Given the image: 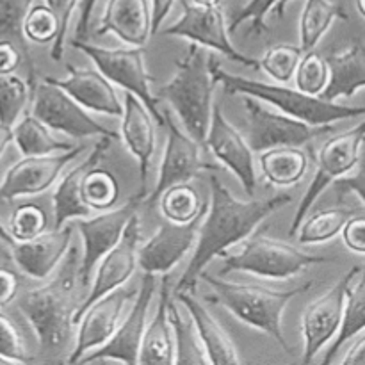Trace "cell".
<instances>
[{
	"label": "cell",
	"instance_id": "cell-51",
	"mask_svg": "<svg viewBox=\"0 0 365 365\" xmlns=\"http://www.w3.org/2000/svg\"><path fill=\"white\" fill-rule=\"evenodd\" d=\"M95 6H96V0H81V16H78L77 31H75V38L77 39L88 38L89 21H91Z\"/></svg>",
	"mask_w": 365,
	"mask_h": 365
},
{
	"label": "cell",
	"instance_id": "cell-33",
	"mask_svg": "<svg viewBox=\"0 0 365 365\" xmlns=\"http://www.w3.org/2000/svg\"><path fill=\"white\" fill-rule=\"evenodd\" d=\"M170 321L175 339V364H210L191 316L189 321L185 319L180 305L173 298L170 299Z\"/></svg>",
	"mask_w": 365,
	"mask_h": 365
},
{
	"label": "cell",
	"instance_id": "cell-27",
	"mask_svg": "<svg viewBox=\"0 0 365 365\" xmlns=\"http://www.w3.org/2000/svg\"><path fill=\"white\" fill-rule=\"evenodd\" d=\"M170 277L160 278L159 302L143 335L139 364H175V339L170 321Z\"/></svg>",
	"mask_w": 365,
	"mask_h": 365
},
{
	"label": "cell",
	"instance_id": "cell-53",
	"mask_svg": "<svg viewBox=\"0 0 365 365\" xmlns=\"http://www.w3.org/2000/svg\"><path fill=\"white\" fill-rule=\"evenodd\" d=\"M13 141H14L13 127L0 123V155H2L4 150H6Z\"/></svg>",
	"mask_w": 365,
	"mask_h": 365
},
{
	"label": "cell",
	"instance_id": "cell-1",
	"mask_svg": "<svg viewBox=\"0 0 365 365\" xmlns=\"http://www.w3.org/2000/svg\"><path fill=\"white\" fill-rule=\"evenodd\" d=\"M291 202L292 196L287 192L269 196V198L242 202L232 195L230 189L216 175H210L209 209L203 216L192 259L185 267L180 280L177 282L175 294L182 291L195 292L200 277L210 260L223 257L228 248L246 241V237L264 220L273 216L277 210L284 209Z\"/></svg>",
	"mask_w": 365,
	"mask_h": 365
},
{
	"label": "cell",
	"instance_id": "cell-23",
	"mask_svg": "<svg viewBox=\"0 0 365 365\" xmlns=\"http://www.w3.org/2000/svg\"><path fill=\"white\" fill-rule=\"evenodd\" d=\"M45 81L64 89L84 109L114 118H121L123 114V102L118 96L113 82L100 70H86L68 64L66 77L56 78L48 75Z\"/></svg>",
	"mask_w": 365,
	"mask_h": 365
},
{
	"label": "cell",
	"instance_id": "cell-41",
	"mask_svg": "<svg viewBox=\"0 0 365 365\" xmlns=\"http://www.w3.org/2000/svg\"><path fill=\"white\" fill-rule=\"evenodd\" d=\"M9 232L14 242L31 241L46 232V214L34 203L16 207L9 217Z\"/></svg>",
	"mask_w": 365,
	"mask_h": 365
},
{
	"label": "cell",
	"instance_id": "cell-30",
	"mask_svg": "<svg viewBox=\"0 0 365 365\" xmlns=\"http://www.w3.org/2000/svg\"><path fill=\"white\" fill-rule=\"evenodd\" d=\"M52 128L46 127L34 114H24L13 127L14 145L24 157L52 155L75 148L70 141H63L50 134Z\"/></svg>",
	"mask_w": 365,
	"mask_h": 365
},
{
	"label": "cell",
	"instance_id": "cell-52",
	"mask_svg": "<svg viewBox=\"0 0 365 365\" xmlns=\"http://www.w3.org/2000/svg\"><path fill=\"white\" fill-rule=\"evenodd\" d=\"M341 362L344 365H365V334L349 348V351H346Z\"/></svg>",
	"mask_w": 365,
	"mask_h": 365
},
{
	"label": "cell",
	"instance_id": "cell-9",
	"mask_svg": "<svg viewBox=\"0 0 365 365\" xmlns=\"http://www.w3.org/2000/svg\"><path fill=\"white\" fill-rule=\"evenodd\" d=\"M364 139L365 120L362 123L349 128V130L341 132V134L335 135V138H330L323 146H321L319 153H317L316 175H314L307 192L303 195L302 202H299L298 205V210H296L294 217H292L291 228H289V235H291V237H294L299 225L303 223V220L307 217L309 210L312 209L314 203L317 202V198L323 195L324 189H327L331 182L346 177V175L359 164L360 146H362Z\"/></svg>",
	"mask_w": 365,
	"mask_h": 365
},
{
	"label": "cell",
	"instance_id": "cell-13",
	"mask_svg": "<svg viewBox=\"0 0 365 365\" xmlns=\"http://www.w3.org/2000/svg\"><path fill=\"white\" fill-rule=\"evenodd\" d=\"M141 223H139V216L135 214L130 220V223H128L127 230H125L120 242L113 250H109L103 255V259L98 262V266H96L91 280V287L86 292L84 299H82V303L77 307V310L73 314V327H77L86 310L96 299L116 291V289L123 287V284H127L130 280L132 274L139 267L138 252L139 246H141Z\"/></svg>",
	"mask_w": 365,
	"mask_h": 365
},
{
	"label": "cell",
	"instance_id": "cell-31",
	"mask_svg": "<svg viewBox=\"0 0 365 365\" xmlns=\"http://www.w3.org/2000/svg\"><path fill=\"white\" fill-rule=\"evenodd\" d=\"M335 20H348L344 7L330 0H307L299 16V46L310 52Z\"/></svg>",
	"mask_w": 365,
	"mask_h": 365
},
{
	"label": "cell",
	"instance_id": "cell-22",
	"mask_svg": "<svg viewBox=\"0 0 365 365\" xmlns=\"http://www.w3.org/2000/svg\"><path fill=\"white\" fill-rule=\"evenodd\" d=\"M71 239L73 227L68 223L63 228H53L52 232H45L31 241L14 242L11 246V259L27 277L46 280L70 252Z\"/></svg>",
	"mask_w": 365,
	"mask_h": 365
},
{
	"label": "cell",
	"instance_id": "cell-25",
	"mask_svg": "<svg viewBox=\"0 0 365 365\" xmlns=\"http://www.w3.org/2000/svg\"><path fill=\"white\" fill-rule=\"evenodd\" d=\"M114 34L128 46H145L152 38L150 0H107L96 36Z\"/></svg>",
	"mask_w": 365,
	"mask_h": 365
},
{
	"label": "cell",
	"instance_id": "cell-39",
	"mask_svg": "<svg viewBox=\"0 0 365 365\" xmlns=\"http://www.w3.org/2000/svg\"><path fill=\"white\" fill-rule=\"evenodd\" d=\"M303 48L298 45H289V43H280L273 45L266 50L264 57L260 59V68L269 75L273 81L278 82H291L294 78L298 64L303 57Z\"/></svg>",
	"mask_w": 365,
	"mask_h": 365
},
{
	"label": "cell",
	"instance_id": "cell-16",
	"mask_svg": "<svg viewBox=\"0 0 365 365\" xmlns=\"http://www.w3.org/2000/svg\"><path fill=\"white\" fill-rule=\"evenodd\" d=\"M86 146H75L68 152L52 153V155L24 157L14 163L4 175L0 182V200L13 202L21 196H38L48 191L68 164L77 159Z\"/></svg>",
	"mask_w": 365,
	"mask_h": 365
},
{
	"label": "cell",
	"instance_id": "cell-24",
	"mask_svg": "<svg viewBox=\"0 0 365 365\" xmlns=\"http://www.w3.org/2000/svg\"><path fill=\"white\" fill-rule=\"evenodd\" d=\"M113 141L114 139L107 138V135L98 138L89 155L61 178L52 195L53 228H63L70 221L91 216V209L86 205L84 198H82V182H84L89 168L96 166L103 159Z\"/></svg>",
	"mask_w": 365,
	"mask_h": 365
},
{
	"label": "cell",
	"instance_id": "cell-36",
	"mask_svg": "<svg viewBox=\"0 0 365 365\" xmlns=\"http://www.w3.org/2000/svg\"><path fill=\"white\" fill-rule=\"evenodd\" d=\"M82 198L91 210H109L120 200V184L116 175L98 164L89 168L82 182Z\"/></svg>",
	"mask_w": 365,
	"mask_h": 365
},
{
	"label": "cell",
	"instance_id": "cell-49",
	"mask_svg": "<svg viewBox=\"0 0 365 365\" xmlns=\"http://www.w3.org/2000/svg\"><path fill=\"white\" fill-rule=\"evenodd\" d=\"M335 189H337L341 195L344 192H353V195L359 196L365 205V166L360 168L355 175L351 177H342L339 180H335Z\"/></svg>",
	"mask_w": 365,
	"mask_h": 365
},
{
	"label": "cell",
	"instance_id": "cell-58",
	"mask_svg": "<svg viewBox=\"0 0 365 365\" xmlns=\"http://www.w3.org/2000/svg\"><path fill=\"white\" fill-rule=\"evenodd\" d=\"M356 9L365 18V0H356Z\"/></svg>",
	"mask_w": 365,
	"mask_h": 365
},
{
	"label": "cell",
	"instance_id": "cell-44",
	"mask_svg": "<svg viewBox=\"0 0 365 365\" xmlns=\"http://www.w3.org/2000/svg\"><path fill=\"white\" fill-rule=\"evenodd\" d=\"M282 0H250L245 7H241V11L232 16L230 21V31H237L239 25H242L245 21H250V32H259L267 31L266 25V16L274 9V7L280 4Z\"/></svg>",
	"mask_w": 365,
	"mask_h": 365
},
{
	"label": "cell",
	"instance_id": "cell-17",
	"mask_svg": "<svg viewBox=\"0 0 365 365\" xmlns=\"http://www.w3.org/2000/svg\"><path fill=\"white\" fill-rule=\"evenodd\" d=\"M164 116H166L168 143L155 187L145 200L148 203L159 200L160 195L171 185L189 182L202 171L216 170V166H210L207 160L202 159V143L191 138L187 130L175 121L171 114H164Z\"/></svg>",
	"mask_w": 365,
	"mask_h": 365
},
{
	"label": "cell",
	"instance_id": "cell-54",
	"mask_svg": "<svg viewBox=\"0 0 365 365\" xmlns=\"http://www.w3.org/2000/svg\"><path fill=\"white\" fill-rule=\"evenodd\" d=\"M0 241L6 242L7 246H13L14 245V239H13V235H11L9 228H7L6 225L2 223V221H0Z\"/></svg>",
	"mask_w": 365,
	"mask_h": 365
},
{
	"label": "cell",
	"instance_id": "cell-59",
	"mask_svg": "<svg viewBox=\"0 0 365 365\" xmlns=\"http://www.w3.org/2000/svg\"><path fill=\"white\" fill-rule=\"evenodd\" d=\"M364 143H365V139H364Z\"/></svg>",
	"mask_w": 365,
	"mask_h": 365
},
{
	"label": "cell",
	"instance_id": "cell-48",
	"mask_svg": "<svg viewBox=\"0 0 365 365\" xmlns=\"http://www.w3.org/2000/svg\"><path fill=\"white\" fill-rule=\"evenodd\" d=\"M21 48L14 45L11 39H0V75L14 73L21 64Z\"/></svg>",
	"mask_w": 365,
	"mask_h": 365
},
{
	"label": "cell",
	"instance_id": "cell-37",
	"mask_svg": "<svg viewBox=\"0 0 365 365\" xmlns=\"http://www.w3.org/2000/svg\"><path fill=\"white\" fill-rule=\"evenodd\" d=\"M32 95V81H24L18 75H0V123L14 127Z\"/></svg>",
	"mask_w": 365,
	"mask_h": 365
},
{
	"label": "cell",
	"instance_id": "cell-15",
	"mask_svg": "<svg viewBox=\"0 0 365 365\" xmlns=\"http://www.w3.org/2000/svg\"><path fill=\"white\" fill-rule=\"evenodd\" d=\"M155 277L157 274L145 273L134 305L128 310L125 319L118 324L116 331L110 335L106 344L82 356V364H139V351H141L143 335L146 330V317H148L150 305H152L153 294H155Z\"/></svg>",
	"mask_w": 365,
	"mask_h": 365
},
{
	"label": "cell",
	"instance_id": "cell-35",
	"mask_svg": "<svg viewBox=\"0 0 365 365\" xmlns=\"http://www.w3.org/2000/svg\"><path fill=\"white\" fill-rule=\"evenodd\" d=\"M355 216V210L348 207H330L307 216L298 228L299 245H323L331 241L342 232L349 217Z\"/></svg>",
	"mask_w": 365,
	"mask_h": 365
},
{
	"label": "cell",
	"instance_id": "cell-2",
	"mask_svg": "<svg viewBox=\"0 0 365 365\" xmlns=\"http://www.w3.org/2000/svg\"><path fill=\"white\" fill-rule=\"evenodd\" d=\"M81 284V262L75 248H70L57 274L41 287L31 289L18 302V309L34 330L43 351L57 353L66 346L73 328L75 287Z\"/></svg>",
	"mask_w": 365,
	"mask_h": 365
},
{
	"label": "cell",
	"instance_id": "cell-42",
	"mask_svg": "<svg viewBox=\"0 0 365 365\" xmlns=\"http://www.w3.org/2000/svg\"><path fill=\"white\" fill-rule=\"evenodd\" d=\"M59 32V20L46 4H36L31 7L24 21V34L36 45L53 43Z\"/></svg>",
	"mask_w": 365,
	"mask_h": 365
},
{
	"label": "cell",
	"instance_id": "cell-12",
	"mask_svg": "<svg viewBox=\"0 0 365 365\" xmlns=\"http://www.w3.org/2000/svg\"><path fill=\"white\" fill-rule=\"evenodd\" d=\"M145 202L139 195L132 196L127 203L103 210L95 217H81L77 221V230L84 242V252L81 259V285L88 287L95 274L96 266L109 250L120 242L132 217L138 214L139 205Z\"/></svg>",
	"mask_w": 365,
	"mask_h": 365
},
{
	"label": "cell",
	"instance_id": "cell-34",
	"mask_svg": "<svg viewBox=\"0 0 365 365\" xmlns=\"http://www.w3.org/2000/svg\"><path fill=\"white\" fill-rule=\"evenodd\" d=\"M160 212L171 223L187 225L207 212L209 203H203L200 192L189 182L175 184L160 195Z\"/></svg>",
	"mask_w": 365,
	"mask_h": 365
},
{
	"label": "cell",
	"instance_id": "cell-18",
	"mask_svg": "<svg viewBox=\"0 0 365 365\" xmlns=\"http://www.w3.org/2000/svg\"><path fill=\"white\" fill-rule=\"evenodd\" d=\"M139 289H116L109 294L96 299L91 307L84 312L78 321V331L75 337V346L68 355L66 362L78 364L84 355L93 349L100 348L110 339L116 331L118 324L121 323L123 310L132 299H135Z\"/></svg>",
	"mask_w": 365,
	"mask_h": 365
},
{
	"label": "cell",
	"instance_id": "cell-7",
	"mask_svg": "<svg viewBox=\"0 0 365 365\" xmlns=\"http://www.w3.org/2000/svg\"><path fill=\"white\" fill-rule=\"evenodd\" d=\"M70 46L77 48L95 63L96 70L102 71L113 84L125 91L134 93L145 102L159 127H166V116L157 106V95L152 91V75L146 70L145 46H125V48H103L86 39L73 38Z\"/></svg>",
	"mask_w": 365,
	"mask_h": 365
},
{
	"label": "cell",
	"instance_id": "cell-47",
	"mask_svg": "<svg viewBox=\"0 0 365 365\" xmlns=\"http://www.w3.org/2000/svg\"><path fill=\"white\" fill-rule=\"evenodd\" d=\"M18 287H20V280L16 273L9 267L0 266V309L11 305L16 299Z\"/></svg>",
	"mask_w": 365,
	"mask_h": 365
},
{
	"label": "cell",
	"instance_id": "cell-21",
	"mask_svg": "<svg viewBox=\"0 0 365 365\" xmlns=\"http://www.w3.org/2000/svg\"><path fill=\"white\" fill-rule=\"evenodd\" d=\"M155 125V118L152 116L145 102L134 93L127 91L123 98V114H121V139L139 164L141 187L138 195L143 200L148 198L150 164L157 145Z\"/></svg>",
	"mask_w": 365,
	"mask_h": 365
},
{
	"label": "cell",
	"instance_id": "cell-43",
	"mask_svg": "<svg viewBox=\"0 0 365 365\" xmlns=\"http://www.w3.org/2000/svg\"><path fill=\"white\" fill-rule=\"evenodd\" d=\"M0 362L27 364L31 362L16 324L0 312Z\"/></svg>",
	"mask_w": 365,
	"mask_h": 365
},
{
	"label": "cell",
	"instance_id": "cell-57",
	"mask_svg": "<svg viewBox=\"0 0 365 365\" xmlns=\"http://www.w3.org/2000/svg\"><path fill=\"white\" fill-rule=\"evenodd\" d=\"M11 257V246H7L6 242L0 241V260Z\"/></svg>",
	"mask_w": 365,
	"mask_h": 365
},
{
	"label": "cell",
	"instance_id": "cell-45",
	"mask_svg": "<svg viewBox=\"0 0 365 365\" xmlns=\"http://www.w3.org/2000/svg\"><path fill=\"white\" fill-rule=\"evenodd\" d=\"M45 4L56 13L57 20H59V32H57V38L53 39L52 50H50V59L59 63L64 56V45H66L71 14H73L77 4H81V0H45Z\"/></svg>",
	"mask_w": 365,
	"mask_h": 365
},
{
	"label": "cell",
	"instance_id": "cell-46",
	"mask_svg": "<svg viewBox=\"0 0 365 365\" xmlns=\"http://www.w3.org/2000/svg\"><path fill=\"white\" fill-rule=\"evenodd\" d=\"M342 241L351 252L365 255V217L353 216L342 228Z\"/></svg>",
	"mask_w": 365,
	"mask_h": 365
},
{
	"label": "cell",
	"instance_id": "cell-4",
	"mask_svg": "<svg viewBox=\"0 0 365 365\" xmlns=\"http://www.w3.org/2000/svg\"><path fill=\"white\" fill-rule=\"evenodd\" d=\"M200 280L205 282L212 291V296H209L210 302L223 305L239 321L269 335L280 348H284V351L292 353L291 346L284 337V330H282V316L296 296L305 294L309 289L314 287L312 282H307L298 287L285 289V291H277V289H267L262 285L223 280V278L212 277L205 271L202 273Z\"/></svg>",
	"mask_w": 365,
	"mask_h": 365
},
{
	"label": "cell",
	"instance_id": "cell-26",
	"mask_svg": "<svg viewBox=\"0 0 365 365\" xmlns=\"http://www.w3.org/2000/svg\"><path fill=\"white\" fill-rule=\"evenodd\" d=\"M175 298L178 299V303H180V305L187 310L189 316H191L210 364L228 365L241 362V356H239L237 348H235V344L232 342L230 335L221 328V324L217 323L216 317L198 302L195 292L182 291L177 292Z\"/></svg>",
	"mask_w": 365,
	"mask_h": 365
},
{
	"label": "cell",
	"instance_id": "cell-55",
	"mask_svg": "<svg viewBox=\"0 0 365 365\" xmlns=\"http://www.w3.org/2000/svg\"><path fill=\"white\" fill-rule=\"evenodd\" d=\"M196 6H205V7H217L223 4V0H192Z\"/></svg>",
	"mask_w": 365,
	"mask_h": 365
},
{
	"label": "cell",
	"instance_id": "cell-8",
	"mask_svg": "<svg viewBox=\"0 0 365 365\" xmlns=\"http://www.w3.org/2000/svg\"><path fill=\"white\" fill-rule=\"evenodd\" d=\"M246 110V139L253 152H264L278 146H305L316 138L327 134L334 125H309L302 120L287 116L280 110L264 106L262 100L241 95Z\"/></svg>",
	"mask_w": 365,
	"mask_h": 365
},
{
	"label": "cell",
	"instance_id": "cell-14",
	"mask_svg": "<svg viewBox=\"0 0 365 365\" xmlns=\"http://www.w3.org/2000/svg\"><path fill=\"white\" fill-rule=\"evenodd\" d=\"M362 267L353 266L327 294L317 298L305 309L302 317V337H303V364H310L317 353L337 337L341 330L342 317H344L346 294L360 274Z\"/></svg>",
	"mask_w": 365,
	"mask_h": 365
},
{
	"label": "cell",
	"instance_id": "cell-10",
	"mask_svg": "<svg viewBox=\"0 0 365 365\" xmlns=\"http://www.w3.org/2000/svg\"><path fill=\"white\" fill-rule=\"evenodd\" d=\"M32 114L48 128L63 132L70 138L107 135L114 141L120 139L116 132L89 116L84 107L71 98L64 89L45 78L41 82H32Z\"/></svg>",
	"mask_w": 365,
	"mask_h": 365
},
{
	"label": "cell",
	"instance_id": "cell-50",
	"mask_svg": "<svg viewBox=\"0 0 365 365\" xmlns=\"http://www.w3.org/2000/svg\"><path fill=\"white\" fill-rule=\"evenodd\" d=\"M152 4V32L157 34L160 31V25L166 20L170 11L173 9L175 0H150Z\"/></svg>",
	"mask_w": 365,
	"mask_h": 365
},
{
	"label": "cell",
	"instance_id": "cell-28",
	"mask_svg": "<svg viewBox=\"0 0 365 365\" xmlns=\"http://www.w3.org/2000/svg\"><path fill=\"white\" fill-rule=\"evenodd\" d=\"M330 66V82L323 98L337 102L349 98L359 89L365 88V43H353L349 48L327 57Z\"/></svg>",
	"mask_w": 365,
	"mask_h": 365
},
{
	"label": "cell",
	"instance_id": "cell-6",
	"mask_svg": "<svg viewBox=\"0 0 365 365\" xmlns=\"http://www.w3.org/2000/svg\"><path fill=\"white\" fill-rule=\"evenodd\" d=\"M331 260L334 259L307 253L278 239L255 235L242 242L235 253H225L221 274L250 273L267 280H289L302 274L309 267Z\"/></svg>",
	"mask_w": 365,
	"mask_h": 365
},
{
	"label": "cell",
	"instance_id": "cell-3",
	"mask_svg": "<svg viewBox=\"0 0 365 365\" xmlns=\"http://www.w3.org/2000/svg\"><path fill=\"white\" fill-rule=\"evenodd\" d=\"M214 59L207 53L205 46L191 43L184 57L177 61V71L173 77L157 89V98L173 107L178 120L187 134L205 145L210 120L214 110Z\"/></svg>",
	"mask_w": 365,
	"mask_h": 365
},
{
	"label": "cell",
	"instance_id": "cell-56",
	"mask_svg": "<svg viewBox=\"0 0 365 365\" xmlns=\"http://www.w3.org/2000/svg\"><path fill=\"white\" fill-rule=\"evenodd\" d=\"M292 0H282L280 4H278L277 7H274V14H277V18H282L284 16V13H285V7L289 6V4H291Z\"/></svg>",
	"mask_w": 365,
	"mask_h": 365
},
{
	"label": "cell",
	"instance_id": "cell-40",
	"mask_svg": "<svg viewBox=\"0 0 365 365\" xmlns=\"http://www.w3.org/2000/svg\"><path fill=\"white\" fill-rule=\"evenodd\" d=\"M34 0H0V39H11L29 57L24 21Z\"/></svg>",
	"mask_w": 365,
	"mask_h": 365
},
{
	"label": "cell",
	"instance_id": "cell-32",
	"mask_svg": "<svg viewBox=\"0 0 365 365\" xmlns=\"http://www.w3.org/2000/svg\"><path fill=\"white\" fill-rule=\"evenodd\" d=\"M362 330H365V260L362 269H360L359 280L355 278L349 285L348 294H346L344 317H342L341 330H339L337 337L331 341V346L328 348L327 355H324L323 364L334 362L342 346L349 339L356 337Z\"/></svg>",
	"mask_w": 365,
	"mask_h": 365
},
{
	"label": "cell",
	"instance_id": "cell-5",
	"mask_svg": "<svg viewBox=\"0 0 365 365\" xmlns=\"http://www.w3.org/2000/svg\"><path fill=\"white\" fill-rule=\"evenodd\" d=\"M214 75H216L217 84H223L227 95H250L253 98L262 100L264 103L277 107L280 113L287 116L302 120L309 125H316V127L365 116V106H342L323 96L305 95L298 88L292 89L287 86L267 84L262 81L228 73L220 66L217 61L214 64Z\"/></svg>",
	"mask_w": 365,
	"mask_h": 365
},
{
	"label": "cell",
	"instance_id": "cell-20",
	"mask_svg": "<svg viewBox=\"0 0 365 365\" xmlns=\"http://www.w3.org/2000/svg\"><path fill=\"white\" fill-rule=\"evenodd\" d=\"M203 216L187 225L164 221L155 234L139 246L138 260L143 273L166 274L178 266L187 252H191L192 246L198 242Z\"/></svg>",
	"mask_w": 365,
	"mask_h": 365
},
{
	"label": "cell",
	"instance_id": "cell-29",
	"mask_svg": "<svg viewBox=\"0 0 365 365\" xmlns=\"http://www.w3.org/2000/svg\"><path fill=\"white\" fill-rule=\"evenodd\" d=\"M259 164L267 184L291 187L299 184L309 171V155L302 146H278L260 152Z\"/></svg>",
	"mask_w": 365,
	"mask_h": 365
},
{
	"label": "cell",
	"instance_id": "cell-19",
	"mask_svg": "<svg viewBox=\"0 0 365 365\" xmlns=\"http://www.w3.org/2000/svg\"><path fill=\"white\" fill-rule=\"evenodd\" d=\"M207 148L214 157L230 170L241 182L246 195L253 196L257 191V171H255V155L250 146L246 135H242L227 116L223 114L220 106H214L212 120H210L209 134L205 141Z\"/></svg>",
	"mask_w": 365,
	"mask_h": 365
},
{
	"label": "cell",
	"instance_id": "cell-11",
	"mask_svg": "<svg viewBox=\"0 0 365 365\" xmlns=\"http://www.w3.org/2000/svg\"><path fill=\"white\" fill-rule=\"evenodd\" d=\"M182 9H184L182 16L160 31L164 36H173V38L198 43V45L214 50L241 66L255 68V70L260 68V61L245 56L234 46L230 36H228L230 27L227 25L221 6L205 7L182 0Z\"/></svg>",
	"mask_w": 365,
	"mask_h": 365
},
{
	"label": "cell",
	"instance_id": "cell-38",
	"mask_svg": "<svg viewBox=\"0 0 365 365\" xmlns=\"http://www.w3.org/2000/svg\"><path fill=\"white\" fill-rule=\"evenodd\" d=\"M294 82L296 88L305 95L323 96L330 82V66H328L327 57L314 50L303 53L298 70H296Z\"/></svg>",
	"mask_w": 365,
	"mask_h": 365
}]
</instances>
